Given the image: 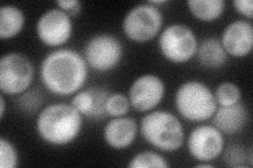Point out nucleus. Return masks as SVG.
Instances as JSON below:
<instances>
[{
	"instance_id": "obj_1",
	"label": "nucleus",
	"mask_w": 253,
	"mask_h": 168,
	"mask_svg": "<svg viewBox=\"0 0 253 168\" xmlns=\"http://www.w3.org/2000/svg\"><path fill=\"white\" fill-rule=\"evenodd\" d=\"M39 74L46 91L58 97H69L82 91L89 77V67L78 52L57 49L43 58Z\"/></svg>"
},
{
	"instance_id": "obj_2",
	"label": "nucleus",
	"mask_w": 253,
	"mask_h": 168,
	"mask_svg": "<svg viewBox=\"0 0 253 168\" xmlns=\"http://www.w3.org/2000/svg\"><path fill=\"white\" fill-rule=\"evenodd\" d=\"M84 117L71 103H52L41 109L36 119L39 137L52 146H67L82 133Z\"/></svg>"
},
{
	"instance_id": "obj_3",
	"label": "nucleus",
	"mask_w": 253,
	"mask_h": 168,
	"mask_svg": "<svg viewBox=\"0 0 253 168\" xmlns=\"http://www.w3.org/2000/svg\"><path fill=\"white\" fill-rule=\"evenodd\" d=\"M141 137L154 148L172 153L185 143V131L180 120L167 110H151L140 120Z\"/></svg>"
},
{
	"instance_id": "obj_4",
	"label": "nucleus",
	"mask_w": 253,
	"mask_h": 168,
	"mask_svg": "<svg viewBox=\"0 0 253 168\" xmlns=\"http://www.w3.org/2000/svg\"><path fill=\"white\" fill-rule=\"evenodd\" d=\"M174 103L178 114L190 122H204L211 119L218 105L214 93L199 80H189L180 84Z\"/></svg>"
},
{
	"instance_id": "obj_5",
	"label": "nucleus",
	"mask_w": 253,
	"mask_h": 168,
	"mask_svg": "<svg viewBox=\"0 0 253 168\" xmlns=\"http://www.w3.org/2000/svg\"><path fill=\"white\" fill-rule=\"evenodd\" d=\"M163 26L164 15L160 7L146 2L133 6L126 14L123 32L131 41L145 43L160 35Z\"/></svg>"
},
{
	"instance_id": "obj_6",
	"label": "nucleus",
	"mask_w": 253,
	"mask_h": 168,
	"mask_svg": "<svg viewBox=\"0 0 253 168\" xmlns=\"http://www.w3.org/2000/svg\"><path fill=\"white\" fill-rule=\"evenodd\" d=\"M199 40L192 29L184 23H172L162 31L158 49L163 57L171 63L181 65L196 55Z\"/></svg>"
},
{
	"instance_id": "obj_7",
	"label": "nucleus",
	"mask_w": 253,
	"mask_h": 168,
	"mask_svg": "<svg viewBox=\"0 0 253 168\" xmlns=\"http://www.w3.org/2000/svg\"><path fill=\"white\" fill-rule=\"evenodd\" d=\"M35 68L26 55L7 53L0 59V91L4 96H19L29 91Z\"/></svg>"
},
{
	"instance_id": "obj_8",
	"label": "nucleus",
	"mask_w": 253,
	"mask_h": 168,
	"mask_svg": "<svg viewBox=\"0 0 253 168\" xmlns=\"http://www.w3.org/2000/svg\"><path fill=\"white\" fill-rule=\"evenodd\" d=\"M84 57L93 70L108 73L120 66L124 57V45L112 34H97L86 42Z\"/></svg>"
},
{
	"instance_id": "obj_9",
	"label": "nucleus",
	"mask_w": 253,
	"mask_h": 168,
	"mask_svg": "<svg viewBox=\"0 0 253 168\" xmlns=\"http://www.w3.org/2000/svg\"><path fill=\"white\" fill-rule=\"evenodd\" d=\"M36 34L42 44L50 47H60L72 37V18L59 7H52L38 18Z\"/></svg>"
},
{
	"instance_id": "obj_10",
	"label": "nucleus",
	"mask_w": 253,
	"mask_h": 168,
	"mask_svg": "<svg viewBox=\"0 0 253 168\" xmlns=\"http://www.w3.org/2000/svg\"><path fill=\"white\" fill-rule=\"evenodd\" d=\"M187 147L197 161L211 162L224 153L225 137L214 125H200L189 134Z\"/></svg>"
},
{
	"instance_id": "obj_11",
	"label": "nucleus",
	"mask_w": 253,
	"mask_h": 168,
	"mask_svg": "<svg viewBox=\"0 0 253 168\" xmlns=\"http://www.w3.org/2000/svg\"><path fill=\"white\" fill-rule=\"evenodd\" d=\"M166 94V85L161 77L145 74L134 80L128 98L131 107L138 113H149L160 105Z\"/></svg>"
},
{
	"instance_id": "obj_12",
	"label": "nucleus",
	"mask_w": 253,
	"mask_h": 168,
	"mask_svg": "<svg viewBox=\"0 0 253 168\" xmlns=\"http://www.w3.org/2000/svg\"><path fill=\"white\" fill-rule=\"evenodd\" d=\"M221 45L228 55L236 58L248 56L253 46V26L250 20L239 19L229 23L224 29Z\"/></svg>"
},
{
	"instance_id": "obj_13",
	"label": "nucleus",
	"mask_w": 253,
	"mask_h": 168,
	"mask_svg": "<svg viewBox=\"0 0 253 168\" xmlns=\"http://www.w3.org/2000/svg\"><path fill=\"white\" fill-rule=\"evenodd\" d=\"M111 93L100 86H92L79 91L71 100V104L83 117L90 119H104L109 117L106 110V102Z\"/></svg>"
},
{
	"instance_id": "obj_14",
	"label": "nucleus",
	"mask_w": 253,
	"mask_h": 168,
	"mask_svg": "<svg viewBox=\"0 0 253 168\" xmlns=\"http://www.w3.org/2000/svg\"><path fill=\"white\" fill-rule=\"evenodd\" d=\"M139 126L135 120L130 117H115L105 125L104 140L107 145L113 149H126L136 140Z\"/></svg>"
},
{
	"instance_id": "obj_15",
	"label": "nucleus",
	"mask_w": 253,
	"mask_h": 168,
	"mask_svg": "<svg viewBox=\"0 0 253 168\" xmlns=\"http://www.w3.org/2000/svg\"><path fill=\"white\" fill-rule=\"evenodd\" d=\"M212 123L223 134H236L246 127L249 111L245 104L239 102L231 106H219L213 115Z\"/></svg>"
},
{
	"instance_id": "obj_16",
	"label": "nucleus",
	"mask_w": 253,
	"mask_h": 168,
	"mask_svg": "<svg viewBox=\"0 0 253 168\" xmlns=\"http://www.w3.org/2000/svg\"><path fill=\"white\" fill-rule=\"evenodd\" d=\"M228 54L221 45L220 40L215 37L204 39L199 43L196 51L197 61L207 69H218L228 61Z\"/></svg>"
},
{
	"instance_id": "obj_17",
	"label": "nucleus",
	"mask_w": 253,
	"mask_h": 168,
	"mask_svg": "<svg viewBox=\"0 0 253 168\" xmlns=\"http://www.w3.org/2000/svg\"><path fill=\"white\" fill-rule=\"evenodd\" d=\"M25 23V13L18 6L4 4L0 7V38L2 40L17 37Z\"/></svg>"
},
{
	"instance_id": "obj_18",
	"label": "nucleus",
	"mask_w": 253,
	"mask_h": 168,
	"mask_svg": "<svg viewBox=\"0 0 253 168\" xmlns=\"http://www.w3.org/2000/svg\"><path fill=\"white\" fill-rule=\"evenodd\" d=\"M187 6L194 18L204 22L219 19L226 10L225 0H188Z\"/></svg>"
},
{
	"instance_id": "obj_19",
	"label": "nucleus",
	"mask_w": 253,
	"mask_h": 168,
	"mask_svg": "<svg viewBox=\"0 0 253 168\" xmlns=\"http://www.w3.org/2000/svg\"><path fill=\"white\" fill-rule=\"evenodd\" d=\"M214 93V97L219 106H231L241 102L242 92L240 87L233 82L225 81L217 85Z\"/></svg>"
},
{
	"instance_id": "obj_20",
	"label": "nucleus",
	"mask_w": 253,
	"mask_h": 168,
	"mask_svg": "<svg viewBox=\"0 0 253 168\" xmlns=\"http://www.w3.org/2000/svg\"><path fill=\"white\" fill-rule=\"evenodd\" d=\"M128 166L129 168H168L170 164L160 154L154 151H142L131 159Z\"/></svg>"
},
{
	"instance_id": "obj_21",
	"label": "nucleus",
	"mask_w": 253,
	"mask_h": 168,
	"mask_svg": "<svg viewBox=\"0 0 253 168\" xmlns=\"http://www.w3.org/2000/svg\"><path fill=\"white\" fill-rule=\"evenodd\" d=\"M131 104L129 98L122 93H111L106 102L108 116L123 117L129 113Z\"/></svg>"
},
{
	"instance_id": "obj_22",
	"label": "nucleus",
	"mask_w": 253,
	"mask_h": 168,
	"mask_svg": "<svg viewBox=\"0 0 253 168\" xmlns=\"http://www.w3.org/2000/svg\"><path fill=\"white\" fill-rule=\"evenodd\" d=\"M225 150V149H224ZM224 160L228 166L230 167H244L246 162H249V166H252V151L251 149L246 153V149L241 145H231L225 150Z\"/></svg>"
},
{
	"instance_id": "obj_23",
	"label": "nucleus",
	"mask_w": 253,
	"mask_h": 168,
	"mask_svg": "<svg viewBox=\"0 0 253 168\" xmlns=\"http://www.w3.org/2000/svg\"><path fill=\"white\" fill-rule=\"evenodd\" d=\"M19 164L18 151L14 144L4 137L0 139V167L16 168Z\"/></svg>"
},
{
	"instance_id": "obj_24",
	"label": "nucleus",
	"mask_w": 253,
	"mask_h": 168,
	"mask_svg": "<svg viewBox=\"0 0 253 168\" xmlns=\"http://www.w3.org/2000/svg\"><path fill=\"white\" fill-rule=\"evenodd\" d=\"M43 103V98L42 95L37 91H27L23 94L18 96V106L23 111L28 114L35 113L41 108L42 104Z\"/></svg>"
},
{
	"instance_id": "obj_25",
	"label": "nucleus",
	"mask_w": 253,
	"mask_h": 168,
	"mask_svg": "<svg viewBox=\"0 0 253 168\" xmlns=\"http://www.w3.org/2000/svg\"><path fill=\"white\" fill-rule=\"evenodd\" d=\"M56 5L65 11L71 18L78 16L83 9V3L79 0H57Z\"/></svg>"
},
{
	"instance_id": "obj_26",
	"label": "nucleus",
	"mask_w": 253,
	"mask_h": 168,
	"mask_svg": "<svg viewBox=\"0 0 253 168\" xmlns=\"http://www.w3.org/2000/svg\"><path fill=\"white\" fill-rule=\"evenodd\" d=\"M232 5L235 11L251 20L253 18V1L252 0H233Z\"/></svg>"
},
{
	"instance_id": "obj_27",
	"label": "nucleus",
	"mask_w": 253,
	"mask_h": 168,
	"mask_svg": "<svg viewBox=\"0 0 253 168\" xmlns=\"http://www.w3.org/2000/svg\"><path fill=\"white\" fill-rule=\"evenodd\" d=\"M5 109H6V105H5V99H4V95L1 94L0 96V119H3L4 114H5Z\"/></svg>"
},
{
	"instance_id": "obj_28",
	"label": "nucleus",
	"mask_w": 253,
	"mask_h": 168,
	"mask_svg": "<svg viewBox=\"0 0 253 168\" xmlns=\"http://www.w3.org/2000/svg\"><path fill=\"white\" fill-rule=\"evenodd\" d=\"M148 2L155 5V6H157V7H158V5H163V4L169 3L168 0H161V1H160V0H151V1H148Z\"/></svg>"
},
{
	"instance_id": "obj_29",
	"label": "nucleus",
	"mask_w": 253,
	"mask_h": 168,
	"mask_svg": "<svg viewBox=\"0 0 253 168\" xmlns=\"http://www.w3.org/2000/svg\"><path fill=\"white\" fill-rule=\"evenodd\" d=\"M195 167H197V168H212V167H214V165H213L211 162H201L199 164H196Z\"/></svg>"
}]
</instances>
